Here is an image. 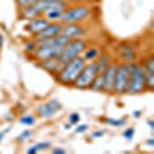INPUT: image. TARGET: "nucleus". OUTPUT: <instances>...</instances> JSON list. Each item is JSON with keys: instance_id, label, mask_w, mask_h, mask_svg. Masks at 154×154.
I'll return each instance as SVG.
<instances>
[{"instance_id": "20", "label": "nucleus", "mask_w": 154, "mask_h": 154, "mask_svg": "<svg viewBox=\"0 0 154 154\" xmlns=\"http://www.w3.org/2000/svg\"><path fill=\"white\" fill-rule=\"evenodd\" d=\"M89 89L94 91V93H103V77H102V74H97L96 75V79L93 80Z\"/></svg>"}, {"instance_id": "5", "label": "nucleus", "mask_w": 154, "mask_h": 154, "mask_svg": "<svg viewBox=\"0 0 154 154\" xmlns=\"http://www.w3.org/2000/svg\"><path fill=\"white\" fill-rule=\"evenodd\" d=\"M96 75H97L96 62H88L83 66V69L80 71V74L77 75V79L74 80L72 86L77 88V89H89L93 80L96 79Z\"/></svg>"}, {"instance_id": "25", "label": "nucleus", "mask_w": 154, "mask_h": 154, "mask_svg": "<svg viewBox=\"0 0 154 154\" xmlns=\"http://www.w3.org/2000/svg\"><path fill=\"white\" fill-rule=\"evenodd\" d=\"M31 137H32V131H31V130H25V131H22V133L19 134L17 140H19V142H26V140L31 139Z\"/></svg>"}, {"instance_id": "22", "label": "nucleus", "mask_w": 154, "mask_h": 154, "mask_svg": "<svg viewBox=\"0 0 154 154\" xmlns=\"http://www.w3.org/2000/svg\"><path fill=\"white\" fill-rule=\"evenodd\" d=\"M105 123H108L109 126H123V125H126V117H120V119H112V117H108V119H105L103 120Z\"/></svg>"}, {"instance_id": "16", "label": "nucleus", "mask_w": 154, "mask_h": 154, "mask_svg": "<svg viewBox=\"0 0 154 154\" xmlns=\"http://www.w3.org/2000/svg\"><path fill=\"white\" fill-rule=\"evenodd\" d=\"M63 66V63L57 59V57H53V59H46V60H42V62H38V68H42L43 71L49 72V74H53L56 75L60 68Z\"/></svg>"}, {"instance_id": "2", "label": "nucleus", "mask_w": 154, "mask_h": 154, "mask_svg": "<svg viewBox=\"0 0 154 154\" xmlns=\"http://www.w3.org/2000/svg\"><path fill=\"white\" fill-rule=\"evenodd\" d=\"M128 69H130V79H128L126 94L136 96V94L148 93L145 71H143L142 65H140V62H131V63H128Z\"/></svg>"}, {"instance_id": "31", "label": "nucleus", "mask_w": 154, "mask_h": 154, "mask_svg": "<svg viewBox=\"0 0 154 154\" xmlns=\"http://www.w3.org/2000/svg\"><path fill=\"white\" fill-rule=\"evenodd\" d=\"M51 152H53V154H66V149H65V148H59V146H56V148L51 149Z\"/></svg>"}, {"instance_id": "12", "label": "nucleus", "mask_w": 154, "mask_h": 154, "mask_svg": "<svg viewBox=\"0 0 154 154\" xmlns=\"http://www.w3.org/2000/svg\"><path fill=\"white\" fill-rule=\"evenodd\" d=\"M68 2H53V0H37L34 6L38 9V12L43 16L49 11H65L68 8Z\"/></svg>"}, {"instance_id": "26", "label": "nucleus", "mask_w": 154, "mask_h": 154, "mask_svg": "<svg viewBox=\"0 0 154 154\" xmlns=\"http://www.w3.org/2000/svg\"><path fill=\"white\" fill-rule=\"evenodd\" d=\"M68 123H71V125L80 123V114H79V112H71V114L68 116Z\"/></svg>"}, {"instance_id": "39", "label": "nucleus", "mask_w": 154, "mask_h": 154, "mask_svg": "<svg viewBox=\"0 0 154 154\" xmlns=\"http://www.w3.org/2000/svg\"><path fill=\"white\" fill-rule=\"evenodd\" d=\"M3 46V34H0V48Z\"/></svg>"}, {"instance_id": "17", "label": "nucleus", "mask_w": 154, "mask_h": 154, "mask_svg": "<svg viewBox=\"0 0 154 154\" xmlns=\"http://www.w3.org/2000/svg\"><path fill=\"white\" fill-rule=\"evenodd\" d=\"M102 53H103V51H102V46L100 45H88L85 48V51L82 53V57L88 63V62H94Z\"/></svg>"}, {"instance_id": "37", "label": "nucleus", "mask_w": 154, "mask_h": 154, "mask_svg": "<svg viewBox=\"0 0 154 154\" xmlns=\"http://www.w3.org/2000/svg\"><path fill=\"white\" fill-rule=\"evenodd\" d=\"M9 131V128H8V130H5V131H0V142H2V140H3V137H5V134Z\"/></svg>"}, {"instance_id": "30", "label": "nucleus", "mask_w": 154, "mask_h": 154, "mask_svg": "<svg viewBox=\"0 0 154 154\" xmlns=\"http://www.w3.org/2000/svg\"><path fill=\"white\" fill-rule=\"evenodd\" d=\"M88 128H89V126L85 125V123H83V125H79V123H77V126H75V133H79V134L86 133V131H88Z\"/></svg>"}, {"instance_id": "11", "label": "nucleus", "mask_w": 154, "mask_h": 154, "mask_svg": "<svg viewBox=\"0 0 154 154\" xmlns=\"http://www.w3.org/2000/svg\"><path fill=\"white\" fill-rule=\"evenodd\" d=\"M142 68L145 71V79H146V89L148 93L154 91V56L149 54L142 59Z\"/></svg>"}, {"instance_id": "15", "label": "nucleus", "mask_w": 154, "mask_h": 154, "mask_svg": "<svg viewBox=\"0 0 154 154\" xmlns=\"http://www.w3.org/2000/svg\"><path fill=\"white\" fill-rule=\"evenodd\" d=\"M62 31V23L60 22H49L46 26L38 32L34 38H48V37H56Z\"/></svg>"}, {"instance_id": "10", "label": "nucleus", "mask_w": 154, "mask_h": 154, "mask_svg": "<svg viewBox=\"0 0 154 154\" xmlns=\"http://www.w3.org/2000/svg\"><path fill=\"white\" fill-rule=\"evenodd\" d=\"M60 109H62L60 102L56 100V99H51V100L45 102V103H40L37 106V116L42 119H49V117H53L56 112H59Z\"/></svg>"}, {"instance_id": "40", "label": "nucleus", "mask_w": 154, "mask_h": 154, "mask_svg": "<svg viewBox=\"0 0 154 154\" xmlns=\"http://www.w3.org/2000/svg\"><path fill=\"white\" fill-rule=\"evenodd\" d=\"M71 128V123H65V130H69Z\"/></svg>"}, {"instance_id": "3", "label": "nucleus", "mask_w": 154, "mask_h": 154, "mask_svg": "<svg viewBox=\"0 0 154 154\" xmlns=\"http://www.w3.org/2000/svg\"><path fill=\"white\" fill-rule=\"evenodd\" d=\"M93 14V8L86 5V3H74L68 5V8L62 12L60 23L62 25H68V23H83L88 20Z\"/></svg>"}, {"instance_id": "38", "label": "nucleus", "mask_w": 154, "mask_h": 154, "mask_svg": "<svg viewBox=\"0 0 154 154\" xmlns=\"http://www.w3.org/2000/svg\"><path fill=\"white\" fill-rule=\"evenodd\" d=\"M146 123H148V128L152 131V130H154V122H152V120H146Z\"/></svg>"}, {"instance_id": "19", "label": "nucleus", "mask_w": 154, "mask_h": 154, "mask_svg": "<svg viewBox=\"0 0 154 154\" xmlns=\"http://www.w3.org/2000/svg\"><path fill=\"white\" fill-rule=\"evenodd\" d=\"M111 56L108 54V53H102L94 62H96V66H97V74H102V72H103L105 71V68L109 65V63H111Z\"/></svg>"}, {"instance_id": "35", "label": "nucleus", "mask_w": 154, "mask_h": 154, "mask_svg": "<svg viewBox=\"0 0 154 154\" xmlns=\"http://www.w3.org/2000/svg\"><path fill=\"white\" fill-rule=\"evenodd\" d=\"M140 116H142V111H140V109H137V111L133 112V117H134V119H139Z\"/></svg>"}, {"instance_id": "29", "label": "nucleus", "mask_w": 154, "mask_h": 154, "mask_svg": "<svg viewBox=\"0 0 154 154\" xmlns=\"http://www.w3.org/2000/svg\"><path fill=\"white\" fill-rule=\"evenodd\" d=\"M34 146L37 148V151H45V149H49L51 148V143L49 142H38Z\"/></svg>"}, {"instance_id": "4", "label": "nucleus", "mask_w": 154, "mask_h": 154, "mask_svg": "<svg viewBox=\"0 0 154 154\" xmlns=\"http://www.w3.org/2000/svg\"><path fill=\"white\" fill-rule=\"evenodd\" d=\"M88 46V42L85 38H72V40H68V43L63 46L62 53L59 54V60L62 63H66L75 57L82 56V53L85 51V48Z\"/></svg>"}, {"instance_id": "36", "label": "nucleus", "mask_w": 154, "mask_h": 154, "mask_svg": "<svg viewBox=\"0 0 154 154\" xmlns=\"http://www.w3.org/2000/svg\"><path fill=\"white\" fill-rule=\"evenodd\" d=\"M145 143H146V146H149V148H152V146H154V139H148V140H146V142H145Z\"/></svg>"}, {"instance_id": "9", "label": "nucleus", "mask_w": 154, "mask_h": 154, "mask_svg": "<svg viewBox=\"0 0 154 154\" xmlns=\"http://www.w3.org/2000/svg\"><path fill=\"white\" fill-rule=\"evenodd\" d=\"M117 53L119 57L123 63H131V62H137L139 59V53H137V48L133 42H122L117 48Z\"/></svg>"}, {"instance_id": "28", "label": "nucleus", "mask_w": 154, "mask_h": 154, "mask_svg": "<svg viewBox=\"0 0 154 154\" xmlns=\"http://www.w3.org/2000/svg\"><path fill=\"white\" fill-rule=\"evenodd\" d=\"M37 2V0H16V3L19 8H23V6H31Z\"/></svg>"}, {"instance_id": "41", "label": "nucleus", "mask_w": 154, "mask_h": 154, "mask_svg": "<svg viewBox=\"0 0 154 154\" xmlns=\"http://www.w3.org/2000/svg\"><path fill=\"white\" fill-rule=\"evenodd\" d=\"M53 2H68V0H53Z\"/></svg>"}, {"instance_id": "1", "label": "nucleus", "mask_w": 154, "mask_h": 154, "mask_svg": "<svg viewBox=\"0 0 154 154\" xmlns=\"http://www.w3.org/2000/svg\"><path fill=\"white\" fill-rule=\"evenodd\" d=\"M86 65V62L83 60L82 56L75 57L66 63H63V66L60 68V71L54 75L56 80L63 85V86H72L74 80L77 79V75L80 74V71L83 69V66Z\"/></svg>"}, {"instance_id": "8", "label": "nucleus", "mask_w": 154, "mask_h": 154, "mask_svg": "<svg viewBox=\"0 0 154 154\" xmlns=\"http://www.w3.org/2000/svg\"><path fill=\"white\" fill-rule=\"evenodd\" d=\"M65 46V45H63ZM62 45H54V46H37V49L32 53V59L37 62H42L46 59H53V57H59V54L63 49Z\"/></svg>"}, {"instance_id": "27", "label": "nucleus", "mask_w": 154, "mask_h": 154, "mask_svg": "<svg viewBox=\"0 0 154 154\" xmlns=\"http://www.w3.org/2000/svg\"><path fill=\"white\" fill-rule=\"evenodd\" d=\"M134 133H136V130L131 126V128H126V130L123 131V137L126 139V140H133V137H134Z\"/></svg>"}, {"instance_id": "23", "label": "nucleus", "mask_w": 154, "mask_h": 154, "mask_svg": "<svg viewBox=\"0 0 154 154\" xmlns=\"http://www.w3.org/2000/svg\"><path fill=\"white\" fill-rule=\"evenodd\" d=\"M19 123L25 125V126H32L35 123V116L32 114H26V116H23V117L19 119Z\"/></svg>"}, {"instance_id": "7", "label": "nucleus", "mask_w": 154, "mask_h": 154, "mask_svg": "<svg viewBox=\"0 0 154 154\" xmlns=\"http://www.w3.org/2000/svg\"><path fill=\"white\" fill-rule=\"evenodd\" d=\"M89 28L83 23H68V25H62V31L60 34L65 35L68 40H72V38H85L88 35Z\"/></svg>"}, {"instance_id": "21", "label": "nucleus", "mask_w": 154, "mask_h": 154, "mask_svg": "<svg viewBox=\"0 0 154 154\" xmlns=\"http://www.w3.org/2000/svg\"><path fill=\"white\" fill-rule=\"evenodd\" d=\"M37 46H38V45H37V42H35V38L32 37V38H29V40H26V42L23 43V51H25L26 54L32 56V53L37 49Z\"/></svg>"}, {"instance_id": "6", "label": "nucleus", "mask_w": 154, "mask_h": 154, "mask_svg": "<svg viewBox=\"0 0 154 154\" xmlns=\"http://www.w3.org/2000/svg\"><path fill=\"white\" fill-rule=\"evenodd\" d=\"M128 79H130L128 63H123V62L117 63V69H116V77H114V86H112V94H117V96L126 94Z\"/></svg>"}, {"instance_id": "32", "label": "nucleus", "mask_w": 154, "mask_h": 154, "mask_svg": "<svg viewBox=\"0 0 154 154\" xmlns=\"http://www.w3.org/2000/svg\"><path fill=\"white\" fill-rule=\"evenodd\" d=\"M105 136V131H94L91 133V137L93 139H100V137H103Z\"/></svg>"}, {"instance_id": "14", "label": "nucleus", "mask_w": 154, "mask_h": 154, "mask_svg": "<svg viewBox=\"0 0 154 154\" xmlns=\"http://www.w3.org/2000/svg\"><path fill=\"white\" fill-rule=\"evenodd\" d=\"M49 23V20L45 17V16H38V17H35V19H31V20H28V31H29V34H31V37H35L38 32H40L46 25Z\"/></svg>"}, {"instance_id": "13", "label": "nucleus", "mask_w": 154, "mask_h": 154, "mask_svg": "<svg viewBox=\"0 0 154 154\" xmlns=\"http://www.w3.org/2000/svg\"><path fill=\"white\" fill-rule=\"evenodd\" d=\"M116 69H117V62L111 60V63L105 68V71L102 72V77H103V93H106V94H112Z\"/></svg>"}, {"instance_id": "33", "label": "nucleus", "mask_w": 154, "mask_h": 154, "mask_svg": "<svg viewBox=\"0 0 154 154\" xmlns=\"http://www.w3.org/2000/svg\"><path fill=\"white\" fill-rule=\"evenodd\" d=\"M35 152H38V151H37V148H35L34 145H32V146H29V148L26 149V154H35Z\"/></svg>"}, {"instance_id": "34", "label": "nucleus", "mask_w": 154, "mask_h": 154, "mask_svg": "<svg viewBox=\"0 0 154 154\" xmlns=\"http://www.w3.org/2000/svg\"><path fill=\"white\" fill-rule=\"evenodd\" d=\"M88 0H68L69 5H74V3H86Z\"/></svg>"}, {"instance_id": "18", "label": "nucleus", "mask_w": 154, "mask_h": 154, "mask_svg": "<svg viewBox=\"0 0 154 154\" xmlns=\"http://www.w3.org/2000/svg\"><path fill=\"white\" fill-rule=\"evenodd\" d=\"M38 16H42L40 12H38V9L31 5V6H23V8H19V19L25 20V22H28L31 19H35Z\"/></svg>"}, {"instance_id": "24", "label": "nucleus", "mask_w": 154, "mask_h": 154, "mask_svg": "<svg viewBox=\"0 0 154 154\" xmlns=\"http://www.w3.org/2000/svg\"><path fill=\"white\" fill-rule=\"evenodd\" d=\"M62 12L63 11H49V12H45V17L49 20V22H59L60 17H62Z\"/></svg>"}]
</instances>
